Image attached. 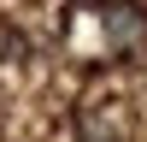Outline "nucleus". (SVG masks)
I'll return each instance as SVG.
<instances>
[{
    "mask_svg": "<svg viewBox=\"0 0 147 142\" xmlns=\"http://www.w3.org/2000/svg\"><path fill=\"white\" fill-rule=\"evenodd\" d=\"M106 30H112V42H141V36H147V18L136 6H112V12H106Z\"/></svg>",
    "mask_w": 147,
    "mask_h": 142,
    "instance_id": "nucleus-1",
    "label": "nucleus"
}]
</instances>
